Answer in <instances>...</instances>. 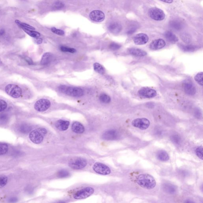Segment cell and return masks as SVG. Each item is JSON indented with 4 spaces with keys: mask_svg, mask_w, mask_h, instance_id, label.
Wrapping results in <instances>:
<instances>
[{
    "mask_svg": "<svg viewBox=\"0 0 203 203\" xmlns=\"http://www.w3.org/2000/svg\"><path fill=\"white\" fill-rule=\"evenodd\" d=\"M136 182L138 185L143 188L152 189L156 186V181L154 178L148 174H141L137 177Z\"/></svg>",
    "mask_w": 203,
    "mask_h": 203,
    "instance_id": "obj_1",
    "label": "cell"
},
{
    "mask_svg": "<svg viewBox=\"0 0 203 203\" xmlns=\"http://www.w3.org/2000/svg\"><path fill=\"white\" fill-rule=\"evenodd\" d=\"M47 133L46 130L44 128H39L31 131L29 135V137L33 143L36 144H40L42 142L44 137Z\"/></svg>",
    "mask_w": 203,
    "mask_h": 203,
    "instance_id": "obj_2",
    "label": "cell"
},
{
    "mask_svg": "<svg viewBox=\"0 0 203 203\" xmlns=\"http://www.w3.org/2000/svg\"><path fill=\"white\" fill-rule=\"evenodd\" d=\"M6 93L14 98H18L22 95V90L19 86L16 85H8L5 88Z\"/></svg>",
    "mask_w": 203,
    "mask_h": 203,
    "instance_id": "obj_3",
    "label": "cell"
},
{
    "mask_svg": "<svg viewBox=\"0 0 203 203\" xmlns=\"http://www.w3.org/2000/svg\"><path fill=\"white\" fill-rule=\"evenodd\" d=\"M148 14L151 18L156 21H162L164 20L166 16L164 12L162 10L156 7L150 9Z\"/></svg>",
    "mask_w": 203,
    "mask_h": 203,
    "instance_id": "obj_4",
    "label": "cell"
},
{
    "mask_svg": "<svg viewBox=\"0 0 203 203\" xmlns=\"http://www.w3.org/2000/svg\"><path fill=\"white\" fill-rule=\"evenodd\" d=\"M94 192V189L92 188L88 187L79 190L73 195V198L76 199L86 198L91 196Z\"/></svg>",
    "mask_w": 203,
    "mask_h": 203,
    "instance_id": "obj_5",
    "label": "cell"
},
{
    "mask_svg": "<svg viewBox=\"0 0 203 203\" xmlns=\"http://www.w3.org/2000/svg\"><path fill=\"white\" fill-rule=\"evenodd\" d=\"M132 125L135 127L141 130H145L149 127L150 125V121L145 118H137L133 121Z\"/></svg>",
    "mask_w": 203,
    "mask_h": 203,
    "instance_id": "obj_6",
    "label": "cell"
},
{
    "mask_svg": "<svg viewBox=\"0 0 203 203\" xmlns=\"http://www.w3.org/2000/svg\"><path fill=\"white\" fill-rule=\"evenodd\" d=\"M50 101L46 99H41L37 101L34 105L35 110L40 112L46 111L50 108Z\"/></svg>",
    "mask_w": 203,
    "mask_h": 203,
    "instance_id": "obj_7",
    "label": "cell"
},
{
    "mask_svg": "<svg viewBox=\"0 0 203 203\" xmlns=\"http://www.w3.org/2000/svg\"><path fill=\"white\" fill-rule=\"evenodd\" d=\"M140 96L144 98H152L157 95V92L155 90L148 87H144L138 91Z\"/></svg>",
    "mask_w": 203,
    "mask_h": 203,
    "instance_id": "obj_8",
    "label": "cell"
},
{
    "mask_svg": "<svg viewBox=\"0 0 203 203\" xmlns=\"http://www.w3.org/2000/svg\"><path fill=\"white\" fill-rule=\"evenodd\" d=\"M87 164L85 160L81 158L72 160L69 163V167L75 169H82L85 167Z\"/></svg>",
    "mask_w": 203,
    "mask_h": 203,
    "instance_id": "obj_9",
    "label": "cell"
},
{
    "mask_svg": "<svg viewBox=\"0 0 203 203\" xmlns=\"http://www.w3.org/2000/svg\"><path fill=\"white\" fill-rule=\"evenodd\" d=\"M94 170L97 173L103 175H108L111 173V170L106 165L100 163H96L94 165Z\"/></svg>",
    "mask_w": 203,
    "mask_h": 203,
    "instance_id": "obj_10",
    "label": "cell"
},
{
    "mask_svg": "<svg viewBox=\"0 0 203 203\" xmlns=\"http://www.w3.org/2000/svg\"><path fill=\"white\" fill-rule=\"evenodd\" d=\"M182 85L184 91L187 95H194L196 94V87L192 82L190 80L187 79L184 81Z\"/></svg>",
    "mask_w": 203,
    "mask_h": 203,
    "instance_id": "obj_11",
    "label": "cell"
},
{
    "mask_svg": "<svg viewBox=\"0 0 203 203\" xmlns=\"http://www.w3.org/2000/svg\"><path fill=\"white\" fill-rule=\"evenodd\" d=\"M66 94L72 97H80L83 96L84 92L82 89L77 87H68Z\"/></svg>",
    "mask_w": 203,
    "mask_h": 203,
    "instance_id": "obj_12",
    "label": "cell"
},
{
    "mask_svg": "<svg viewBox=\"0 0 203 203\" xmlns=\"http://www.w3.org/2000/svg\"><path fill=\"white\" fill-rule=\"evenodd\" d=\"M89 17L93 21L100 22L105 20V14L102 11L95 10L90 13Z\"/></svg>",
    "mask_w": 203,
    "mask_h": 203,
    "instance_id": "obj_13",
    "label": "cell"
},
{
    "mask_svg": "<svg viewBox=\"0 0 203 203\" xmlns=\"http://www.w3.org/2000/svg\"><path fill=\"white\" fill-rule=\"evenodd\" d=\"M148 35L143 33H140L137 34L133 38V40L134 44L137 45H143L148 42Z\"/></svg>",
    "mask_w": 203,
    "mask_h": 203,
    "instance_id": "obj_14",
    "label": "cell"
},
{
    "mask_svg": "<svg viewBox=\"0 0 203 203\" xmlns=\"http://www.w3.org/2000/svg\"><path fill=\"white\" fill-rule=\"evenodd\" d=\"M119 137L118 132L114 129L107 130L104 133L102 138L107 140H113L117 139Z\"/></svg>",
    "mask_w": 203,
    "mask_h": 203,
    "instance_id": "obj_15",
    "label": "cell"
},
{
    "mask_svg": "<svg viewBox=\"0 0 203 203\" xmlns=\"http://www.w3.org/2000/svg\"><path fill=\"white\" fill-rule=\"evenodd\" d=\"M166 44V42L163 39H156L151 43L150 45V48L152 50H159L164 47Z\"/></svg>",
    "mask_w": 203,
    "mask_h": 203,
    "instance_id": "obj_16",
    "label": "cell"
},
{
    "mask_svg": "<svg viewBox=\"0 0 203 203\" xmlns=\"http://www.w3.org/2000/svg\"><path fill=\"white\" fill-rule=\"evenodd\" d=\"M108 28L109 31L114 34H119L122 29L121 25L119 23L116 22L110 24Z\"/></svg>",
    "mask_w": 203,
    "mask_h": 203,
    "instance_id": "obj_17",
    "label": "cell"
},
{
    "mask_svg": "<svg viewBox=\"0 0 203 203\" xmlns=\"http://www.w3.org/2000/svg\"><path fill=\"white\" fill-rule=\"evenodd\" d=\"M69 125V122L64 120H58L56 123V126L57 129L60 130H66L68 129Z\"/></svg>",
    "mask_w": 203,
    "mask_h": 203,
    "instance_id": "obj_18",
    "label": "cell"
},
{
    "mask_svg": "<svg viewBox=\"0 0 203 203\" xmlns=\"http://www.w3.org/2000/svg\"><path fill=\"white\" fill-rule=\"evenodd\" d=\"M72 129L74 132L81 134L85 131V128L80 123L75 121L72 124Z\"/></svg>",
    "mask_w": 203,
    "mask_h": 203,
    "instance_id": "obj_19",
    "label": "cell"
},
{
    "mask_svg": "<svg viewBox=\"0 0 203 203\" xmlns=\"http://www.w3.org/2000/svg\"><path fill=\"white\" fill-rule=\"evenodd\" d=\"M129 53L131 55L136 56H144L147 55V52L145 51L141 50V49H138V48H133L129 49Z\"/></svg>",
    "mask_w": 203,
    "mask_h": 203,
    "instance_id": "obj_20",
    "label": "cell"
},
{
    "mask_svg": "<svg viewBox=\"0 0 203 203\" xmlns=\"http://www.w3.org/2000/svg\"><path fill=\"white\" fill-rule=\"evenodd\" d=\"M163 188L166 192L170 194H173L177 191V188L175 185L169 183H165L163 185Z\"/></svg>",
    "mask_w": 203,
    "mask_h": 203,
    "instance_id": "obj_21",
    "label": "cell"
},
{
    "mask_svg": "<svg viewBox=\"0 0 203 203\" xmlns=\"http://www.w3.org/2000/svg\"><path fill=\"white\" fill-rule=\"evenodd\" d=\"M156 157L158 160L163 162H166L169 160L170 158L168 153L163 150L158 151L156 153Z\"/></svg>",
    "mask_w": 203,
    "mask_h": 203,
    "instance_id": "obj_22",
    "label": "cell"
},
{
    "mask_svg": "<svg viewBox=\"0 0 203 203\" xmlns=\"http://www.w3.org/2000/svg\"><path fill=\"white\" fill-rule=\"evenodd\" d=\"M164 36L170 42L175 44L178 41V38L171 32L167 31L164 33Z\"/></svg>",
    "mask_w": 203,
    "mask_h": 203,
    "instance_id": "obj_23",
    "label": "cell"
},
{
    "mask_svg": "<svg viewBox=\"0 0 203 203\" xmlns=\"http://www.w3.org/2000/svg\"><path fill=\"white\" fill-rule=\"evenodd\" d=\"M53 55L50 53H44L42 57L40 63L42 65H46L49 64L52 60Z\"/></svg>",
    "mask_w": 203,
    "mask_h": 203,
    "instance_id": "obj_24",
    "label": "cell"
},
{
    "mask_svg": "<svg viewBox=\"0 0 203 203\" xmlns=\"http://www.w3.org/2000/svg\"><path fill=\"white\" fill-rule=\"evenodd\" d=\"M183 24L179 20H172L170 23V26L175 30H181L183 28Z\"/></svg>",
    "mask_w": 203,
    "mask_h": 203,
    "instance_id": "obj_25",
    "label": "cell"
},
{
    "mask_svg": "<svg viewBox=\"0 0 203 203\" xmlns=\"http://www.w3.org/2000/svg\"><path fill=\"white\" fill-rule=\"evenodd\" d=\"M31 129V127L30 125L25 124H22L20 125L19 128L20 131L24 134H27L30 133Z\"/></svg>",
    "mask_w": 203,
    "mask_h": 203,
    "instance_id": "obj_26",
    "label": "cell"
},
{
    "mask_svg": "<svg viewBox=\"0 0 203 203\" xmlns=\"http://www.w3.org/2000/svg\"><path fill=\"white\" fill-rule=\"evenodd\" d=\"M24 31L27 33L28 35L31 37L34 38H38L40 36V33L37 31H33L32 30H30L28 29L23 28Z\"/></svg>",
    "mask_w": 203,
    "mask_h": 203,
    "instance_id": "obj_27",
    "label": "cell"
},
{
    "mask_svg": "<svg viewBox=\"0 0 203 203\" xmlns=\"http://www.w3.org/2000/svg\"><path fill=\"white\" fill-rule=\"evenodd\" d=\"M94 69L97 73L103 74L105 73V69L104 67L99 63H95L94 64Z\"/></svg>",
    "mask_w": 203,
    "mask_h": 203,
    "instance_id": "obj_28",
    "label": "cell"
},
{
    "mask_svg": "<svg viewBox=\"0 0 203 203\" xmlns=\"http://www.w3.org/2000/svg\"><path fill=\"white\" fill-rule=\"evenodd\" d=\"M15 23H16V24L18 25L19 27H20L22 29L25 28L32 30H35V28L27 24H25V23L21 22V21H19L18 20H15Z\"/></svg>",
    "mask_w": 203,
    "mask_h": 203,
    "instance_id": "obj_29",
    "label": "cell"
},
{
    "mask_svg": "<svg viewBox=\"0 0 203 203\" xmlns=\"http://www.w3.org/2000/svg\"><path fill=\"white\" fill-rule=\"evenodd\" d=\"M181 38L182 41L186 44H188L191 42V37L187 33H184L181 34Z\"/></svg>",
    "mask_w": 203,
    "mask_h": 203,
    "instance_id": "obj_30",
    "label": "cell"
},
{
    "mask_svg": "<svg viewBox=\"0 0 203 203\" xmlns=\"http://www.w3.org/2000/svg\"><path fill=\"white\" fill-rule=\"evenodd\" d=\"M99 99L102 102L105 104L109 103L111 101L110 96L106 94H102L100 95Z\"/></svg>",
    "mask_w": 203,
    "mask_h": 203,
    "instance_id": "obj_31",
    "label": "cell"
},
{
    "mask_svg": "<svg viewBox=\"0 0 203 203\" xmlns=\"http://www.w3.org/2000/svg\"><path fill=\"white\" fill-rule=\"evenodd\" d=\"M171 141L175 144L179 145L181 144V139L180 137L178 134H173L171 137Z\"/></svg>",
    "mask_w": 203,
    "mask_h": 203,
    "instance_id": "obj_32",
    "label": "cell"
},
{
    "mask_svg": "<svg viewBox=\"0 0 203 203\" xmlns=\"http://www.w3.org/2000/svg\"><path fill=\"white\" fill-rule=\"evenodd\" d=\"M181 48L185 52H193L196 49V47L193 45H181Z\"/></svg>",
    "mask_w": 203,
    "mask_h": 203,
    "instance_id": "obj_33",
    "label": "cell"
},
{
    "mask_svg": "<svg viewBox=\"0 0 203 203\" xmlns=\"http://www.w3.org/2000/svg\"><path fill=\"white\" fill-rule=\"evenodd\" d=\"M8 150L7 144L5 143H0V155L5 154Z\"/></svg>",
    "mask_w": 203,
    "mask_h": 203,
    "instance_id": "obj_34",
    "label": "cell"
},
{
    "mask_svg": "<svg viewBox=\"0 0 203 203\" xmlns=\"http://www.w3.org/2000/svg\"><path fill=\"white\" fill-rule=\"evenodd\" d=\"M203 73L202 72H201L196 75L195 77V79L199 85L203 86Z\"/></svg>",
    "mask_w": 203,
    "mask_h": 203,
    "instance_id": "obj_35",
    "label": "cell"
},
{
    "mask_svg": "<svg viewBox=\"0 0 203 203\" xmlns=\"http://www.w3.org/2000/svg\"><path fill=\"white\" fill-rule=\"evenodd\" d=\"M8 120V116L7 114H0V125L5 124Z\"/></svg>",
    "mask_w": 203,
    "mask_h": 203,
    "instance_id": "obj_36",
    "label": "cell"
},
{
    "mask_svg": "<svg viewBox=\"0 0 203 203\" xmlns=\"http://www.w3.org/2000/svg\"><path fill=\"white\" fill-rule=\"evenodd\" d=\"M69 175V172L66 170H61L58 171L57 176L58 177L61 178H66L68 177Z\"/></svg>",
    "mask_w": 203,
    "mask_h": 203,
    "instance_id": "obj_37",
    "label": "cell"
},
{
    "mask_svg": "<svg viewBox=\"0 0 203 203\" xmlns=\"http://www.w3.org/2000/svg\"><path fill=\"white\" fill-rule=\"evenodd\" d=\"M195 153L198 157L200 159L203 160V147H198L195 150Z\"/></svg>",
    "mask_w": 203,
    "mask_h": 203,
    "instance_id": "obj_38",
    "label": "cell"
},
{
    "mask_svg": "<svg viewBox=\"0 0 203 203\" xmlns=\"http://www.w3.org/2000/svg\"><path fill=\"white\" fill-rule=\"evenodd\" d=\"M8 178L5 176L0 177V188L5 186L7 183Z\"/></svg>",
    "mask_w": 203,
    "mask_h": 203,
    "instance_id": "obj_39",
    "label": "cell"
},
{
    "mask_svg": "<svg viewBox=\"0 0 203 203\" xmlns=\"http://www.w3.org/2000/svg\"><path fill=\"white\" fill-rule=\"evenodd\" d=\"M60 50L63 52H69L70 53H75L76 52L75 49L64 46L61 47Z\"/></svg>",
    "mask_w": 203,
    "mask_h": 203,
    "instance_id": "obj_40",
    "label": "cell"
},
{
    "mask_svg": "<svg viewBox=\"0 0 203 203\" xmlns=\"http://www.w3.org/2000/svg\"><path fill=\"white\" fill-rule=\"evenodd\" d=\"M7 106V105L6 102L3 100L0 99V112L5 110Z\"/></svg>",
    "mask_w": 203,
    "mask_h": 203,
    "instance_id": "obj_41",
    "label": "cell"
},
{
    "mask_svg": "<svg viewBox=\"0 0 203 203\" xmlns=\"http://www.w3.org/2000/svg\"><path fill=\"white\" fill-rule=\"evenodd\" d=\"M121 46L120 44L115 43H112L110 45V48L111 50H115L120 49Z\"/></svg>",
    "mask_w": 203,
    "mask_h": 203,
    "instance_id": "obj_42",
    "label": "cell"
},
{
    "mask_svg": "<svg viewBox=\"0 0 203 203\" xmlns=\"http://www.w3.org/2000/svg\"><path fill=\"white\" fill-rule=\"evenodd\" d=\"M51 31L54 34L58 35H63L64 34V31L63 30L57 29L55 27L52 28Z\"/></svg>",
    "mask_w": 203,
    "mask_h": 203,
    "instance_id": "obj_43",
    "label": "cell"
},
{
    "mask_svg": "<svg viewBox=\"0 0 203 203\" xmlns=\"http://www.w3.org/2000/svg\"><path fill=\"white\" fill-rule=\"evenodd\" d=\"M63 6H64V5L63 2H61L60 1H58L54 4V6H53V8H54V9L58 10L63 8Z\"/></svg>",
    "mask_w": 203,
    "mask_h": 203,
    "instance_id": "obj_44",
    "label": "cell"
},
{
    "mask_svg": "<svg viewBox=\"0 0 203 203\" xmlns=\"http://www.w3.org/2000/svg\"><path fill=\"white\" fill-rule=\"evenodd\" d=\"M68 87H67V86L65 85H61L59 87V91H60L61 92L65 94L66 91Z\"/></svg>",
    "mask_w": 203,
    "mask_h": 203,
    "instance_id": "obj_45",
    "label": "cell"
},
{
    "mask_svg": "<svg viewBox=\"0 0 203 203\" xmlns=\"http://www.w3.org/2000/svg\"><path fill=\"white\" fill-rule=\"evenodd\" d=\"M136 27H132L130 29H129V30H128L127 32V34L128 35H131V34H133V33L135 32V31H136Z\"/></svg>",
    "mask_w": 203,
    "mask_h": 203,
    "instance_id": "obj_46",
    "label": "cell"
},
{
    "mask_svg": "<svg viewBox=\"0 0 203 203\" xmlns=\"http://www.w3.org/2000/svg\"><path fill=\"white\" fill-rule=\"evenodd\" d=\"M25 60H26V61L29 64L33 65L34 64L31 58H29V57H26L25 58Z\"/></svg>",
    "mask_w": 203,
    "mask_h": 203,
    "instance_id": "obj_47",
    "label": "cell"
},
{
    "mask_svg": "<svg viewBox=\"0 0 203 203\" xmlns=\"http://www.w3.org/2000/svg\"><path fill=\"white\" fill-rule=\"evenodd\" d=\"M42 39H40V38H35V42L37 44H40L42 43Z\"/></svg>",
    "mask_w": 203,
    "mask_h": 203,
    "instance_id": "obj_48",
    "label": "cell"
},
{
    "mask_svg": "<svg viewBox=\"0 0 203 203\" xmlns=\"http://www.w3.org/2000/svg\"><path fill=\"white\" fill-rule=\"evenodd\" d=\"M162 2L168 4L172 3L173 2V0H160Z\"/></svg>",
    "mask_w": 203,
    "mask_h": 203,
    "instance_id": "obj_49",
    "label": "cell"
},
{
    "mask_svg": "<svg viewBox=\"0 0 203 203\" xmlns=\"http://www.w3.org/2000/svg\"><path fill=\"white\" fill-rule=\"evenodd\" d=\"M5 32V30L4 29H1L0 30V37L4 35Z\"/></svg>",
    "mask_w": 203,
    "mask_h": 203,
    "instance_id": "obj_50",
    "label": "cell"
},
{
    "mask_svg": "<svg viewBox=\"0 0 203 203\" xmlns=\"http://www.w3.org/2000/svg\"><path fill=\"white\" fill-rule=\"evenodd\" d=\"M17 199L16 198H11V199H10V201L11 202H16L17 201Z\"/></svg>",
    "mask_w": 203,
    "mask_h": 203,
    "instance_id": "obj_51",
    "label": "cell"
}]
</instances>
